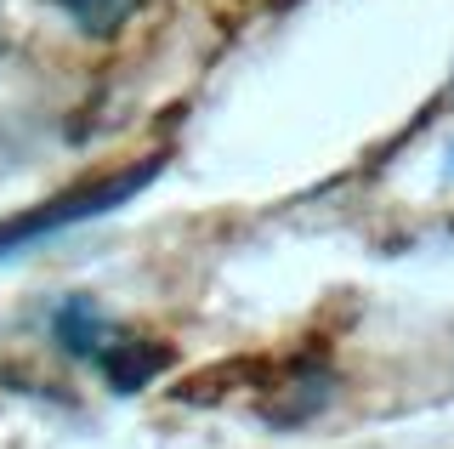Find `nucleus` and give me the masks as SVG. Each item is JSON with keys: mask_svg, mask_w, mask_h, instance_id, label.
<instances>
[{"mask_svg": "<svg viewBox=\"0 0 454 449\" xmlns=\"http://www.w3.org/2000/svg\"><path fill=\"white\" fill-rule=\"evenodd\" d=\"M51 342L63 347L68 358L91 364V370L103 375L114 392H142L153 375L170 370V347H165V342L142 335L137 325L108 319L91 296L57 302V313H51Z\"/></svg>", "mask_w": 454, "mask_h": 449, "instance_id": "f257e3e1", "label": "nucleus"}, {"mask_svg": "<svg viewBox=\"0 0 454 449\" xmlns=\"http://www.w3.org/2000/svg\"><path fill=\"white\" fill-rule=\"evenodd\" d=\"M153 177H160V160H142V165L108 171L97 182H74V188H63L57 200H40V205L18 210V217H6V222H0V262L23 256L28 245L57 240L63 228H80V222H97V217H108V210H120L125 200H137Z\"/></svg>", "mask_w": 454, "mask_h": 449, "instance_id": "f03ea898", "label": "nucleus"}, {"mask_svg": "<svg viewBox=\"0 0 454 449\" xmlns=\"http://www.w3.org/2000/svg\"><path fill=\"white\" fill-rule=\"evenodd\" d=\"M51 6L63 12L85 40H114L142 6H148V0H51Z\"/></svg>", "mask_w": 454, "mask_h": 449, "instance_id": "7ed1b4c3", "label": "nucleus"}]
</instances>
